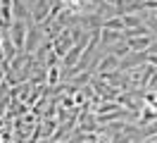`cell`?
<instances>
[{
	"mask_svg": "<svg viewBox=\"0 0 157 143\" xmlns=\"http://www.w3.org/2000/svg\"><path fill=\"white\" fill-rule=\"evenodd\" d=\"M29 31H31V29L26 26V22H24V19H14V24H12V43H14V48H17L19 53L26 50Z\"/></svg>",
	"mask_w": 157,
	"mask_h": 143,
	"instance_id": "cell-1",
	"label": "cell"
},
{
	"mask_svg": "<svg viewBox=\"0 0 157 143\" xmlns=\"http://www.w3.org/2000/svg\"><path fill=\"white\" fill-rule=\"evenodd\" d=\"M155 43V36H136V38H128L126 46L128 50H133V53H143V50H150V46Z\"/></svg>",
	"mask_w": 157,
	"mask_h": 143,
	"instance_id": "cell-3",
	"label": "cell"
},
{
	"mask_svg": "<svg viewBox=\"0 0 157 143\" xmlns=\"http://www.w3.org/2000/svg\"><path fill=\"white\" fill-rule=\"evenodd\" d=\"M64 7H67V14H88L93 10V0H64Z\"/></svg>",
	"mask_w": 157,
	"mask_h": 143,
	"instance_id": "cell-2",
	"label": "cell"
},
{
	"mask_svg": "<svg viewBox=\"0 0 157 143\" xmlns=\"http://www.w3.org/2000/svg\"><path fill=\"white\" fill-rule=\"evenodd\" d=\"M114 67H119V57L109 53V55H105V57H102V60L98 62V65L93 67V69H98V72H105V69H114Z\"/></svg>",
	"mask_w": 157,
	"mask_h": 143,
	"instance_id": "cell-4",
	"label": "cell"
},
{
	"mask_svg": "<svg viewBox=\"0 0 157 143\" xmlns=\"http://www.w3.org/2000/svg\"><path fill=\"white\" fill-rule=\"evenodd\" d=\"M102 29H109V31H126V24H124L121 14H119V17L102 19Z\"/></svg>",
	"mask_w": 157,
	"mask_h": 143,
	"instance_id": "cell-5",
	"label": "cell"
},
{
	"mask_svg": "<svg viewBox=\"0 0 157 143\" xmlns=\"http://www.w3.org/2000/svg\"><path fill=\"white\" fill-rule=\"evenodd\" d=\"M124 36V31H109V29H100V41L102 43H117V41H121Z\"/></svg>",
	"mask_w": 157,
	"mask_h": 143,
	"instance_id": "cell-6",
	"label": "cell"
}]
</instances>
